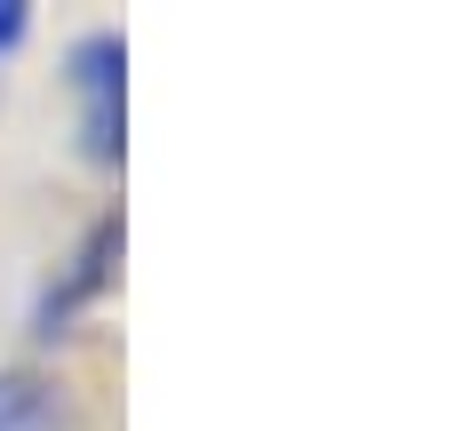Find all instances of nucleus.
Here are the masks:
<instances>
[{"mask_svg":"<svg viewBox=\"0 0 455 431\" xmlns=\"http://www.w3.org/2000/svg\"><path fill=\"white\" fill-rule=\"evenodd\" d=\"M72 96H80V144L96 168L120 160V120H128V48L120 32H88L72 48Z\"/></svg>","mask_w":455,"mask_h":431,"instance_id":"f257e3e1","label":"nucleus"},{"mask_svg":"<svg viewBox=\"0 0 455 431\" xmlns=\"http://www.w3.org/2000/svg\"><path fill=\"white\" fill-rule=\"evenodd\" d=\"M24 24H32V8H24V0H0V56L24 40Z\"/></svg>","mask_w":455,"mask_h":431,"instance_id":"7ed1b4c3","label":"nucleus"},{"mask_svg":"<svg viewBox=\"0 0 455 431\" xmlns=\"http://www.w3.org/2000/svg\"><path fill=\"white\" fill-rule=\"evenodd\" d=\"M72 424V400L56 376L40 368H0V431H64Z\"/></svg>","mask_w":455,"mask_h":431,"instance_id":"f03ea898","label":"nucleus"}]
</instances>
